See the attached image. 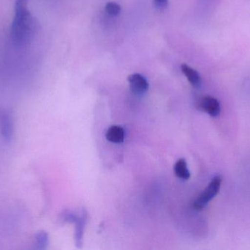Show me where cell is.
I'll return each instance as SVG.
<instances>
[{
  "label": "cell",
  "instance_id": "obj_1",
  "mask_svg": "<svg viewBox=\"0 0 250 250\" xmlns=\"http://www.w3.org/2000/svg\"><path fill=\"white\" fill-rule=\"evenodd\" d=\"M38 23L29 8V0H16L10 36L16 46L23 47L33 39Z\"/></svg>",
  "mask_w": 250,
  "mask_h": 250
},
{
  "label": "cell",
  "instance_id": "obj_2",
  "mask_svg": "<svg viewBox=\"0 0 250 250\" xmlns=\"http://www.w3.org/2000/svg\"><path fill=\"white\" fill-rule=\"evenodd\" d=\"M222 177L220 176H214L212 180L208 183L204 192L195 200L193 207L197 211L204 209L208 203L218 195L221 187Z\"/></svg>",
  "mask_w": 250,
  "mask_h": 250
},
{
  "label": "cell",
  "instance_id": "obj_3",
  "mask_svg": "<svg viewBox=\"0 0 250 250\" xmlns=\"http://www.w3.org/2000/svg\"><path fill=\"white\" fill-rule=\"evenodd\" d=\"M198 109L205 112L211 117H217L221 112V107L218 100L209 95L202 97L198 101Z\"/></svg>",
  "mask_w": 250,
  "mask_h": 250
},
{
  "label": "cell",
  "instance_id": "obj_4",
  "mask_svg": "<svg viewBox=\"0 0 250 250\" xmlns=\"http://www.w3.org/2000/svg\"><path fill=\"white\" fill-rule=\"evenodd\" d=\"M0 132L6 142L11 141L13 134V120L7 110H0Z\"/></svg>",
  "mask_w": 250,
  "mask_h": 250
},
{
  "label": "cell",
  "instance_id": "obj_5",
  "mask_svg": "<svg viewBox=\"0 0 250 250\" xmlns=\"http://www.w3.org/2000/svg\"><path fill=\"white\" fill-rule=\"evenodd\" d=\"M128 82L131 91L136 95H142L148 89V83L146 79L139 73H133L128 76Z\"/></svg>",
  "mask_w": 250,
  "mask_h": 250
},
{
  "label": "cell",
  "instance_id": "obj_6",
  "mask_svg": "<svg viewBox=\"0 0 250 250\" xmlns=\"http://www.w3.org/2000/svg\"><path fill=\"white\" fill-rule=\"evenodd\" d=\"M181 69H182V71L183 72L184 74L185 75L187 79L192 87L195 88L201 87V84H202V79H201V76L197 70H195L192 68L189 67L187 64H182L181 66Z\"/></svg>",
  "mask_w": 250,
  "mask_h": 250
},
{
  "label": "cell",
  "instance_id": "obj_7",
  "mask_svg": "<svg viewBox=\"0 0 250 250\" xmlns=\"http://www.w3.org/2000/svg\"><path fill=\"white\" fill-rule=\"evenodd\" d=\"M125 130L120 126H112L107 130L105 137L113 143H123L125 140Z\"/></svg>",
  "mask_w": 250,
  "mask_h": 250
},
{
  "label": "cell",
  "instance_id": "obj_8",
  "mask_svg": "<svg viewBox=\"0 0 250 250\" xmlns=\"http://www.w3.org/2000/svg\"><path fill=\"white\" fill-rule=\"evenodd\" d=\"M173 171L176 177L182 180H188L190 178V173L188 168V164L185 159H180L176 161L173 167Z\"/></svg>",
  "mask_w": 250,
  "mask_h": 250
},
{
  "label": "cell",
  "instance_id": "obj_9",
  "mask_svg": "<svg viewBox=\"0 0 250 250\" xmlns=\"http://www.w3.org/2000/svg\"><path fill=\"white\" fill-rule=\"evenodd\" d=\"M105 11L111 16H117L121 12V7L120 4L114 1H109L105 4Z\"/></svg>",
  "mask_w": 250,
  "mask_h": 250
},
{
  "label": "cell",
  "instance_id": "obj_10",
  "mask_svg": "<svg viewBox=\"0 0 250 250\" xmlns=\"http://www.w3.org/2000/svg\"><path fill=\"white\" fill-rule=\"evenodd\" d=\"M48 235L45 232H40L35 238V245L38 249H44L48 244Z\"/></svg>",
  "mask_w": 250,
  "mask_h": 250
},
{
  "label": "cell",
  "instance_id": "obj_11",
  "mask_svg": "<svg viewBox=\"0 0 250 250\" xmlns=\"http://www.w3.org/2000/svg\"><path fill=\"white\" fill-rule=\"evenodd\" d=\"M154 7L159 10H163L168 5V0H153Z\"/></svg>",
  "mask_w": 250,
  "mask_h": 250
}]
</instances>
